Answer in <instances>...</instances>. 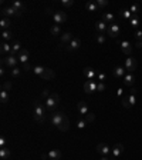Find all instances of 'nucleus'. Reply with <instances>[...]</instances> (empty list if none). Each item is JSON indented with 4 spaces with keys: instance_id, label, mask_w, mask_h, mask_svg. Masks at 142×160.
<instances>
[{
    "instance_id": "nucleus-41",
    "label": "nucleus",
    "mask_w": 142,
    "mask_h": 160,
    "mask_svg": "<svg viewBox=\"0 0 142 160\" xmlns=\"http://www.w3.org/2000/svg\"><path fill=\"white\" fill-rule=\"evenodd\" d=\"M95 120V115L94 113H87L85 115V121L87 123H91V121H94Z\"/></svg>"
},
{
    "instance_id": "nucleus-19",
    "label": "nucleus",
    "mask_w": 142,
    "mask_h": 160,
    "mask_svg": "<svg viewBox=\"0 0 142 160\" xmlns=\"http://www.w3.org/2000/svg\"><path fill=\"white\" fill-rule=\"evenodd\" d=\"M95 29H97V32H100V35H104L107 33V23H104L102 20H98L97 23H95Z\"/></svg>"
},
{
    "instance_id": "nucleus-37",
    "label": "nucleus",
    "mask_w": 142,
    "mask_h": 160,
    "mask_svg": "<svg viewBox=\"0 0 142 160\" xmlns=\"http://www.w3.org/2000/svg\"><path fill=\"white\" fill-rule=\"evenodd\" d=\"M20 72H21V70H20V67L17 66V67H14V69H11V70H10V75H11V77H14V79H16V77H19V76H20Z\"/></svg>"
},
{
    "instance_id": "nucleus-42",
    "label": "nucleus",
    "mask_w": 142,
    "mask_h": 160,
    "mask_svg": "<svg viewBox=\"0 0 142 160\" xmlns=\"http://www.w3.org/2000/svg\"><path fill=\"white\" fill-rule=\"evenodd\" d=\"M129 10H131L132 14H138V12H139V6H138V4H132V6L129 7Z\"/></svg>"
},
{
    "instance_id": "nucleus-24",
    "label": "nucleus",
    "mask_w": 142,
    "mask_h": 160,
    "mask_svg": "<svg viewBox=\"0 0 142 160\" xmlns=\"http://www.w3.org/2000/svg\"><path fill=\"white\" fill-rule=\"evenodd\" d=\"M56 77V73L51 70V69H47L46 67V70H44V73H43V76H41V79L43 80H51Z\"/></svg>"
},
{
    "instance_id": "nucleus-6",
    "label": "nucleus",
    "mask_w": 142,
    "mask_h": 160,
    "mask_svg": "<svg viewBox=\"0 0 142 160\" xmlns=\"http://www.w3.org/2000/svg\"><path fill=\"white\" fill-rule=\"evenodd\" d=\"M137 66H138V63H137V60L134 59V57H128L127 60H125V70H128V73H134L135 72V69H137Z\"/></svg>"
},
{
    "instance_id": "nucleus-56",
    "label": "nucleus",
    "mask_w": 142,
    "mask_h": 160,
    "mask_svg": "<svg viewBox=\"0 0 142 160\" xmlns=\"http://www.w3.org/2000/svg\"><path fill=\"white\" fill-rule=\"evenodd\" d=\"M118 96H122V89H118Z\"/></svg>"
},
{
    "instance_id": "nucleus-57",
    "label": "nucleus",
    "mask_w": 142,
    "mask_h": 160,
    "mask_svg": "<svg viewBox=\"0 0 142 160\" xmlns=\"http://www.w3.org/2000/svg\"><path fill=\"white\" fill-rule=\"evenodd\" d=\"M100 160H109V159H108V157H107V156H104V157H102V159H100Z\"/></svg>"
},
{
    "instance_id": "nucleus-23",
    "label": "nucleus",
    "mask_w": 142,
    "mask_h": 160,
    "mask_svg": "<svg viewBox=\"0 0 142 160\" xmlns=\"http://www.w3.org/2000/svg\"><path fill=\"white\" fill-rule=\"evenodd\" d=\"M70 129V120H68V117L66 116L64 119H63V121L60 123V126H58V130L60 132H67Z\"/></svg>"
},
{
    "instance_id": "nucleus-22",
    "label": "nucleus",
    "mask_w": 142,
    "mask_h": 160,
    "mask_svg": "<svg viewBox=\"0 0 142 160\" xmlns=\"http://www.w3.org/2000/svg\"><path fill=\"white\" fill-rule=\"evenodd\" d=\"M134 83H135L134 73H127V75L124 76V84H127V86H134Z\"/></svg>"
},
{
    "instance_id": "nucleus-13",
    "label": "nucleus",
    "mask_w": 142,
    "mask_h": 160,
    "mask_svg": "<svg viewBox=\"0 0 142 160\" xmlns=\"http://www.w3.org/2000/svg\"><path fill=\"white\" fill-rule=\"evenodd\" d=\"M125 75H127V73H125V67H122V66H117V67L112 70V76H114L115 79H124Z\"/></svg>"
},
{
    "instance_id": "nucleus-28",
    "label": "nucleus",
    "mask_w": 142,
    "mask_h": 160,
    "mask_svg": "<svg viewBox=\"0 0 142 160\" xmlns=\"http://www.w3.org/2000/svg\"><path fill=\"white\" fill-rule=\"evenodd\" d=\"M10 24H11V22H10L9 17H1V20H0V27H1L3 30H9Z\"/></svg>"
},
{
    "instance_id": "nucleus-48",
    "label": "nucleus",
    "mask_w": 142,
    "mask_h": 160,
    "mask_svg": "<svg viewBox=\"0 0 142 160\" xmlns=\"http://www.w3.org/2000/svg\"><path fill=\"white\" fill-rule=\"evenodd\" d=\"M97 41H98L100 44H104V43H105V36H104V35H98V36H97Z\"/></svg>"
},
{
    "instance_id": "nucleus-3",
    "label": "nucleus",
    "mask_w": 142,
    "mask_h": 160,
    "mask_svg": "<svg viewBox=\"0 0 142 160\" xmlns=\"http://www.w3.org/2000/svg\"><path fill=\"white\" fill-rule=\"evenodd\" d=\"M119 33H121V26H119L118 23H112V24H109L108 29H107V35H108L109 37H112V39H117V37L119 36Z\"/></svg>"
},
{
    "instance_id": "nucleus-36",
    "label": "nucleus",
    "mask_w": 142,
    "mask_h": 160,
    "mask_svg": "<svg viewBox=\"0 0 142 160\" xmlns=\"http://www.w3.org/2000/svg\"><path fill=\"white\" fill-rule=\"evenodd\" d=\"M9 156H10V150L7 147H1L0 149V157L1 159H7Z\"/></svg>"
},
{
    "instance_id": "nucleus-9",
    "label": "nucleus",
    "mask_w": 142,
    "mask_h": 160,
    "mask_svg": "<svg viewBox=\"0 0 142 160\" xmlns=\"http://www.w3.org/2000/svg\"><path fill=\"white\" fill-rule=\"evenodd\" d=\"M80 46H81V40L78 39V37H74V39L66 46V49H67L68 52H74V50H77Z\"/></svg>"
},
{
    "instance_id": "nucleus-17",
    "label": "nucleus",
    "mask_w": 142,
    "mask_h": 160,
    "mask_svg": "<svg viewBox=\"0 0 142 160\" xmlns=\"http://www.w3.org/2000/svg\"><path fill=\"white\" fill-rule=\"evenodd\" d=\"M47 156H48V160H60L61 156H63V153L58 149H54V150H50L47 153Z\"/></svg>"
},
{
    "instance_id": "nucleus-38",
    "label": "nucleus",
    "mask_w": 142,
    "mask_h": 160,
    "mask_svg": "<svg viewBox=\"0 0 142 160\" xmlns=\"http://www.w3.org/2000/svg\"><path fill=\"white\" fill-rule=\"evenodd\" d=\"M10 89H11V81H9V80L3 81V84H1V90H4V92H10Z\"/></svg>"
},
{
    "instance_id": "nucleus-8",
    "label": "nucleus",
    "mask_w": 142,
    "mask_h": 160,
    "mask_svg": "<svg viewBox=\"0 0 142 160\" xmlns=\"http://www.w3.org/2000/svg\"><path fill=\"white\" fill-rule=\"evenodd\" d=\"M64 117H66V115H64L63 112H54V113L51 115V121H53V124H56V126L58 127Z\"/></svg>"
},
{
    "instance_id": "nucleus-31",
    "label": "nucleus",
    "mask_w": 142,
    "mask_h": 160,
    "mask_svg": "<svg viewBox=\"0 0 142 160\" xmlns=\"http://www.w3.org/2000/svg\"><path fill=\"white\" fill-rule=\"evenodd\" d=\"M139 23H141V19H139V16H138V14H134V17L131 19L129 24H131L132 27H138V26H139Z\"/></svg>"
},
{
    "instance_id": "nucleus-32",
    "label": "nucleus",
    "mask_w": 142,
    "mask_h": 160,
    "mask_svg": "<svg viewBox=\"0 0 142 160\" xmlns=\"http://www.w3.org/2000/svg\"><path fill=\"white\" fill-rule=\"evenodd\" d=\"M0 102H1L3 104H6V103L9 102V92H4V90L0 92Z\"/></svg>"
},
{
    "instance_id": "nucleus-34",
    "label": "nucleus",
    "mask_w": 142,
    "mask_h": 160,
    "mask_svg": "<svg viewBox=\"0 0 142 160\" xmlns=\"http://www.w3.org/2000/svg\"><path fill=\"white\" fill-rule=\"evenodd\" d=\"M11 37H13V33H11L10 30H3V33H1V39L4 40V41H9Z\"/></svg>"
},
{
    "instance_id": "nucleus-15",
    "label": "nucleus",
    "mask_w": 142,
    "mask_h": 160,
    "mask_svg": "<svg viewBox=\"0 0 142 160\" xmlns=\"http://www.w3.org/2000/svg\"><path fill=\"white\" fill-rule=\"evenodd\" d=\"M1 56L4 57V56H9V54H11V50H13V47L9 44V41H1Z\"/></svg>"
},
{
    "instance_id": "nucleus-52",
    "label": "nucleus",
    "mask_w": 142,
    "mask_h": 160,
    "mask_svg": "<svg viewBox=\"0 0 142 160\" xmlns=\"http://www.w3.org/2000/svg\"><path fill=\"white\" fill-rule=\"evenodd\" d=\"M97 77H98V80H100V81H102V80L107 79V76L104 75V73H98V76H97Z\"/></svg>"
},
{
    "instance_id": "nucleus-49",
    "label": "nucleus",
    "mask_w": 142,
    "mask_h": 160,
    "mask_svg": "<svg viewBox=\"0 0 142 160\" xmlns=\"http://www.w3.org/2000/svg\"><path fill=\"white\" fill-rule=\"evenodd\" d=\"M95 3L98 4V7H105L107 4H108V1H107V0H97Z\"/></svg>"
},
{
    "instance_id": "nucleus-20",
    "label": "nucleus",
    "mask_w": 142,
    "mask_h": 160,
    "mask_svg": "<svg viewBox=\"0 0 142 160\" xmlns=\"http://www.w3.org/2000/svg\"><path fill=\"white\" fill-rule=\"evenodd\" d=\"M72 39H74V37H72V35H71L70 32H66L64 35H61V40H60V44H61V46H63V44H66V46H67V44H68V43H70Z\"/></svg>"
},
{
    "instance_id": "nucleus-43",
    "label": "nucleus",
    "mask_w": 142,
    "mask_h": 160,
    "mask_svg": "<svg viewBox=\"0 0 142 160\" xmlns=\"http://www.w3.org/2000/svg\"><path fill=\"white\" fill-rule=\"evenodd\" d=\"M122 106H124L125 109L132 107V106H131V103H129V100H128V97H124V99H122Z\"/></svg>"
},
{
    "instance_id": "nucleus-18",
    "label": "nucleus",
    "mask_w": 142,
    "mask_h": 160,
    "mask_svg": "<svg viewBox=\"0 0 142 160\" xmlns=\"http://www.w3.org/2000/svg\"><path fill=\"white\" fill-rule=\"evenodd\" d=\"M122 152H124V146H122L121 143H117V144L112 147V155H114V157H119V156L122 155Z\"/></svg>"
},
{
    "instance_id": "nucleus-46",
    "label": "nucleus",
    "mask_w": 142,
    "mask_h": 160,
    "mask_svg": "<svg viewBox=\"0 0 142 160\" xmlns=\"http://www.w3.org/2000/svg\"><path fill=\"white\" fill-rule=\"evenodd\" d=\"M107 89V86L102 83V81H98V87H97V92H104Z\"/></svg>"
},
{
    "instance_id": "nucleus-45",
    "label": "nucleus",
    "mask_w": 142,
    "mask_h": 160,
    "mask_svg": "<svg viewBox=\"0 0 142 160\" xmlns=\"http://www.w3.org/2000/svg\"><path fill=\"white\" fill-rule=\"evenodd\" d=\"M61 4H63L64 7H71V6L74 4V1H72V0H63Z\"/></svg>"
},
{
    "instance_id": "nucleus-12",
    "label": "nucleus",
    "mask_w": 142,
    "mask_h": 160,
    "mask_svg": "<svg viewBox=\"0 0 142 160\" xmlns=\"http://www.w3.org/2000/svg\"><path fill=\"white\" fill-rule=\"evenodd\" d=\"M29 57H30V53H29V50H26V49H21L20 50V53L17 54V59H19V62L23 64V63H27L29 62Z\"/></svg>"
},
{
    "instance_id": "nucleus-10",
    "label": "nucleus",
    "mask_w": 142,
    "mask_h": 160,
    "mask_svg": "<svg viewBox=\"0 0 142 160\" xmlns=\"http://www.w3.org/2000/svg\"><path fill=\"white\" fill-rule=\"evenodd\" d=\"M97 152L101 153V155H104V156H108L112 152V149L108 144H105V143H100V144H97Z\"/></svg>"
},
{
    "instance_id": "nucleus-7",
    "label": "nucleus",
    "mask_w": 142,
    "mask_h": 160,
    "mask_svg": "<svg viewBox=\"0 0 142 160\" xmlns=\"http://www.w3.org/2000/svg\"><path fill=\"white\" fill-rule=\"evenodd\" d=\"M53 19H54V22H56L57 24L66 23V22H67V13H66V12L58 10V12H56V13L53 14Z\"/></svg>"
},
{
    "instance_id": "nucleus-5",
    "label": "nucleus",
    "mask_w": 142,
    "mask_h": 160,
    "mask_svg": "<svg viewBox=\"0 0 142 160\" xmlns=\"http://www.w3.org/2000/svg\"><path fill=\"white\" fill-rule=\"evenodd\" d=\"M20 14H21V13H19V12H17L14 7H11V6H9V7H4V9L1 10V16H3V17H9V19H10L11 16H16V17H19Z\"/></svg>"
},
{
    "instance_id": "nucleus-50",
    "label": "nucleus",
    "mask_w": 142,
    "mask_h": 160,
    "mask_svg": "<svg viewBox=\"0 0 142 160\" xmlns=\"http://www.w3.org/2000/svg\"><path fill=\"white\" fill-rule=\"evenodd\" d=\"M128 100H129L131 106H134V104H135V102H137V99H135V96H134V94H129V96H128Z\"/></svg>"
},
{
    "instance_id": "nucleus-39",
    "label": "nucleus",
    "mask_w": 142,
    "mask_h": 160,
    "mask_svg": "<svg viewBox=\"0 0 142 160\" xmlns=\"http://www.w3.org/2000/svg\"><path fill=\"white\" fill-rule=\"evenodd\" d=\"M50 96H51V92H50L48 89H44V90L41 92V99H43L44 102H46V100H47Z\"/></svg>"
},
{
    "instance_id": "nucleus-27",
    "label": "nucleus",
    "mask_w": 142,
    "mask_h": 160,
    "mask_svg": "<svg viewBox=\"0 0 142 160\" xmlns=\"http://www.w3.org/2000/svg\"><path fill=\"white\" fill-rule=\"evenodd\" d=\"M87 113H88V106H87V103H85V102H80V103H78V115L84 116V115H87Z\"/></svg>"
},
{
    "instance_id": "nucleus-2",
    "label": "nucleus",
    "mask_w": 142,
    "mask_h": 160,
    "mask_svg": "<svg viewBox=\"0 0 142 160\" xmlns=\"http://www.w3.org/2000/svg\"><path fill=\"white\" fill-rule=\"evenodd\" d=\"M19 63H20V62H19L17 56H11V54H9V56L1 57V64H3V66H7L10 70L14 69V67H17Z\"/></svg>"
},
{
    "instance_id": "nucleus-40",
    "label": "nucleus",
    "mask_w": 142,
    "mask_h": 160,
    "mask_svg": "<svg viewBox=\"0 0 142 160\" xmlns=\"http://www.w3.org/2000/svg\"><path fill=\"white\" fill-rule=\"evenodd\" d=\"M87 124H88V123L85 121V119H80L77 121V127H78V129H85Z\"/></svg>"
},
{
    "instance_id": "nucleus-14",
    "label": "nucleus",
    "mask_w": 142,
    "mask_h": 160,
    "mask_svg": "<svg viewBox=\"0 0 142 160\" xmlns=\"http://www.w3.org/2000/svg\"><path fill=\"white\" fill-rule=\"evenodd\" d=\"M119 46H121V50H122V53H125V54H131V52H132V44L128 41V40H124V41H121L119 43Z\"/></svg>"
},
{
    "instance_id": "nucleus-53",
    "label": "nucleus",
    "mask_w": 142,
    "mask_h": 160,
    "mask_svg": "<svg viewBox=\"0 0 142 160\" xmlns=\"http://www.w3.org/2000/svg\"><path fill=\"white\" fill-rule=\"evenodd\" d=\"M4 146H6V139L1 136L0 137V147H4Z\"/></svg>"
},
{
    "instance_id": "nucleus-35",
    "label": "nucleus",
    "mask_w": 142,
    "mask_h": 160,
    "mask_svg": "<svg viewBox=\"0 0 142 160\" xmlns=\"http://www.w3.org/2000/svg\"><path fill=\"white\" fill-rule=\"evenodd\" d=\"M44 70H46V67H43V66H36V67H33V72H34L38 77H41V76H43Z\"/></svg>"
},
{
    "instance_id": "nucleus-4",
    "label": "nucleus",
    "mask_w": 142,
    "mask_h": 160,
    "mask_svg": "<svg viewBox=\"0 0 142 160\" xmlns=\"http://www.w3.org/2000/svg\"><path fill=\"white\" fill-rule=\"evenodd\" d=\"M97 87H98V83L95 80H87L84 83V92L88 94H92L94 92H97Z\"/></svg>"
},
{
    "instance_id": "nucleus-16",
    "label": "nucleus",
    "mask_w": 142,
    "mask_h": 160,
    "mask_svg": "<svg viewBox=\"0 0 142 160\" xmlns=\"http://www.w3.org/2000/svg\"><path fill=\"white\" fill-rule=\"evenodd\" d=\"M57 104H58V103H57V102H56V100H54V99H53L51 96H50V97H48V99L46 100V109H47V110H48L50 113H53V112L56 110Z\"/></svg>"
},
{
    "instance_id": "nucleus-1",
    "label": "nucleus",
    "mask_w": 142,
    "mask_h": 160,
    "mask_svg": "<svg viewBox=\"0 0 142 160\" xmlns=\"http://www.w3.org/2000/svg\"><path fill=\"white\" fill-rule=\"evenodd\" d=\"M46 110H47V109H46L38 100H34V112H33V115H34L36 121L44 123V120H46Z\"/></svg>"
},
{
    "instance_id": "nucleus-21",
    "label": "nucleus",
    "mask_w": 142,
    "mask_h": 160,
    "mask_svg": "<svg viewBox=\"0 0 142 160\" xmlns=\"http://www.w3.org/2000/svg\"><path fill=\"white\" fill-rule=\"evenodd\" d=\"M101 20H102L104 23H109V24L117 23V22H115V17H114V14H112V13H104V14H102V17H101Z\"/></svg>"
},
{
    "instance_id": "nucleus-26",
    "label": "nucleus",
    "mask_w": 142,
    "mask_h": 160,
    "mask_svg": "<svg viewBox=\"0 0 142 160\" xmlns=\"http://www.w3.org/2000/svg\"><path fill=\"white\" fill-rule=\"evenodd\" d=\"M119 14H121V17H124V19H127V20H129V22H131V19L134 17V14L131 13L129 9H121V10H119Z\"/></svg>"
},
{
    "instance_id": "nucleus-30",
    "label": "nucleus",
    "mask_w": 142,
    "mask_h": 160,
    "mask_svg": "<svg viewBox=\"0 0 142 160\" xmlns=\"http://www.w3.org/2000/svg\"><path fill=\"white\" fill-rule=\"evenodd\" d=\"M85 9L88 10V12H98V4L97 3H94V1H88L87 4H85Z\"/></svg>"
},
{
    "instance_id": "nucleus-44",
    "label": "nucleus",
    "mask_w": 142,
    "mask_h": 160,
    "mask_svg": "<svg viewBox=\"0 0 142 160\" xmlns=\"http://www.w3.org/2000/svg\"><path fill=\"white\" fill-rule=\"evenodd\" d=\"M21 69L24 70V72H30L31 70V64L27 62V63H23V66H21Z\"/></svg>"
},
{
    "instance_id": "nucleus-51",
    "label": "nucleus",
    "mask_w": 142,
    "mask_h": 160,
    "mask_svg": "<svg viewBox=\"0 0 142 160\" xmlns=\"http://www.w3.org/2000/svg\"><path fill=\"white\" fill-rule=\"evenodd\" d=\"M51 97H53V99H54V100H56L57 103H60V96H58V93L53 92V93H51Z\"/></svg>"
},
{
    "instance_id": "nucleus-29",
    "label": "nucleus",
    "mask_w": 142,
    "mask_h": 160,
    "mask_svg": "<svg viewBox=\"0 0 142 160\" xmlns=\"http://www.w3.org/2000/svg\"><path fill=\"white\" fill-rule=\"evenodd\" d=\"M11 47H13L11 56H17V54L20 53V50H21V43H20V41H14V43L11 44Z\"/></svg>"
},
{
    "instance_id": "nucleus-11",
    "label": "nucleus",
    "mask_w": 142,
    "mask_h": 160,
    "mask_svg": "<svg viewBox=\"0 0 142 160\" xmlns=\"http://www.w3.org/2000/svg\"><path fill=\"white\" fill-rule=\"evenodd\" d=\"M82 73H84V76L88 80H94L98 76V73H97L92 67H85V69H82Z\"/></svg>"
},
{
    "instance_id": "nucleus-25",
    "label": "nucleus",
    "mask_w": 142,
    "mask_h": 160,
    "mask_svg": "<svg viewBox=\"0 0 142 160\" xmlns=\"http://www.w3.org/2000/svg\"><path fill=\"white\" fill-rule=\"evenodd\" d=\"M11 7H14L19 13H23L24 10H26V6H24V3H21V1H19V0H16V1H13L11 3Z\"/></svg>"
},
{
    "instance_id": "nucleus-54",
    "label": "nucleus",
    "mask_w": 142,
    "mask_h": 160,
    "mask_svg": "<svg viewBox=\"0 0 142 160\" xmlns=\"http://www.w3.org/2000/svg\"><path fill=\"white\" fill-rule=\"evenodd\" d=\"M135 46H137L138 49H142V40H141V41H137V44H135Z\"/></svg>"
},
{
    "instance_id": "nucleus-55",
    "label": "nucleus",
    "mask_w": 142,
    "mask_h": 160,
    "mask_svg": "<svg viewBox=\"0 0 142 160\" xmlns=\"http://www.w3.org/2000/svg\"><path fill=\"white\" fill-rule=\"evenodd\" d=\"M131 94H134V96L137 94V89H135V87H134V89H131Z\"/></svg>"
},
{
    "instance_id": "nucleus-33",
    "label": "nucleus",
    "mask_w": 142,
    "mask_h": 160,
    "mask_svg": "<svg viewBox=\"0 0 142 160\" xmlns=\"http://www.w3.org/2000/svg\"><path fill=\"white\" fill-rule=\"evenodd\" d=\"M50 33H51L53 36H58V35L61 33V29H60V26H58V24H54V26H51V29H50Z\"/></svg>"
},
{
    "instance_id": "nucleus-47",
    "label": "nucleus",
    "mask_w": 142,
    "mask_h": 160,
    "mask_svg": "<svg viewBox=\"0 0 142 160\" xmlns=\"http://www.w3.org/2000/svg\"><path fill=\"white\" fill-rule=\"evenodd\" d=\"M134 36H135V39L138 40V41H141L142 40V30H137V32L134 33Z\"/></svg>"
}]
</instances>
